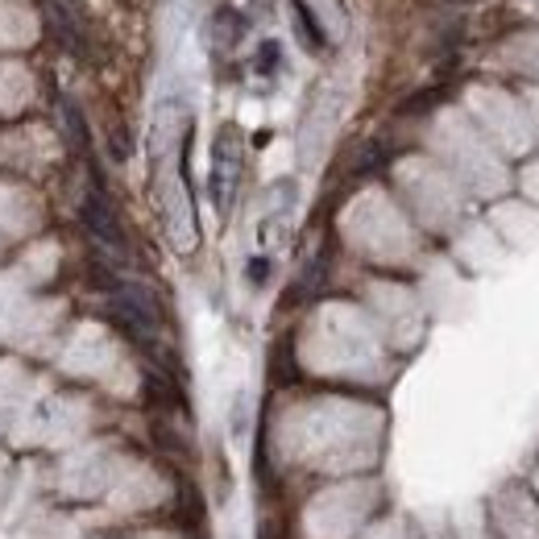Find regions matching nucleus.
I'll use <instances>...</instances> for the list:
<instances>
[{
  "label": "nucleus",
  "mask_w": 539,
  "mask_h": 539,
  "mask_svg": "<svg viewBox=\"0 0 539 539\" xmlns=\"http://www.w3.org/2000/svg\"><path fill=\"white\" fill-rule=\"evenodd\" d=\"M291 5H295V25H299V34H303L307 50H311V54H316V50H324V46H328V38H324V30H320L316 13L307 9V0H291Z\"/></svg>",
  "instance_id": "20e7f679"
},
{
  "label": "nucleus",
  "mask_w": 539,
  "mask_h": 539,
  "mask_svg": "<svg viewBox=\"0 0 539 539\" xmlns=\"http://www.w3.org/2000/svg\"><path fill=\"white\" fill-rule=\"evenodd\" d=\"M112 311H117V320L125 324V332H133L137 340L154 345V336H158V307H154V299L146 291L117 287V295H112Z\"/></svg>",
  "instance_id": "f03ea898"
},
{
  "label": "nucleus",
  "mask_w": 539,
  "mask_h": 539,
  "mask_svg": "<svg viewBox=\"0 0 539 539\" xmlns=\"http://www.w3.org/2000/svg\"><path fill=\"white\" fill-rule=\"evenodd\" d=\"M241 166H245V154H241V133L229 125V129H220L216 150H212V204H216V212H220V216H229V208H233V200H237Z\"/></svg>",
  "instance_id": "f257e3e1"
},
{
  "label": "nucleus",
  "mask_w": 539,
  "mask_h": 539,
  "mask_svg": "<svg viewBox=\"0 0 539 539\" xmlns=\"http://www.w3.org/2000/svg\"><path fill=\"white\" fill-rule=\"evenodd\" d=\"M274 63H278V46H274V42H266V46H262V54H258V71H270Z\"/></svg>",
  "instance_id": "423d86ee"
},
{
  "label": "nucleus",
  "mask_w": 539,
  "mask_h": 539,
  "mask_svg": "<svg viewBox=\"0 0 539 539\" xmlns=\"http://www.w3.org/2000/svg\"><path fill=\"white\" fill-rule=\"evenodd\" d=\"M83 224H88V233H92L104 249H112L117 258H125V233H121V220H117V212H112V204L104 200V191H92L88 200H83Z\"/></svg>",
  "instance_id": "7ed1b4c3"
},
{
  "label": "nucleus",
  "mask_w": 539,
  "mask_h": 539,
  "mask_svg": "<svg viewBox=\"0 0 539 539\" xmlns=\"http://www.w3.org/2000/svg\"><path fill=\"white\" fill-rule=\"evenodd\" d=\"M457 5H465V0H457Z\"/></svg>",
  "instance_id": "0eeeda50"
},
{
  "label": "nucleus",
  "mask_w": 539,
  "mask_h": 539,
  "mask_svg": "<svg viewBox=\"0 0 539 539\" xmlns=\"http://www.w3.org/2000/svg\"><path fill=\"white\" fill-rule=\"evenodd\" d=\"M245 274H249V282H253V287H258V282H266V274H270V262H266V258H253Z\"/></svg>",
  "instance_id": "39448f33"
}]
</instances>
